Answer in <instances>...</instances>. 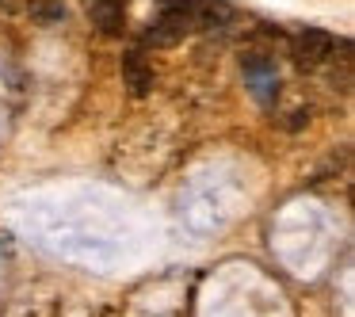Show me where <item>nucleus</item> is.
<instances>
[{
	"label": "nucleus",
	"instance_id": "2",
	"mask_svg": "<svg viewBox=\"0 0 355 317\" xmlns=\"http://www.w3.org/2000/svg\"><path fill=\"white\" fill-rule=\"evenodd\" d=\"M241 69H245V80H248V88H252V96L256 100H275V92H279V69H275V62H271L263 50H248L245 58H241Z\"/></svg>",
	"mask_w": 355,
	"mask_h": 317
},
{
	"label": "nucleus",
	"instance_id": "1",
	"mask_svg": "<svg viewBox=\"0 0 355 317\" xmlns=\"http://www.w3.org/2000/svg\"><path fill=\"white\" fill-rule=\"evenodd\" d=\"M291 54H294V65H298V69H317V65H324L336 54V39H332L324 27H302L291 39Z\"/></svg>",
	"mask_w": 355,
	"mask_h": 317
},
{
	"label": "nucleus",
	"instance_id": "3",
	"mask_svg": "<svg viewBox=\"0 0 355 317\" xmlns=\"http://www.w3.org/2000/svg\"><path fill=\"white\" fill-rule=\"evenodd\" d=\"M126 8L130 0H88V19L103 39H119L126 31Z\"/></svg>",
	"mask_w": 355,
	"mask_h": 317
},
{
	"label": "nucleus",
	"instance_id": "4",
	"mask_svg": "<svg viewBox=\"0 0 355 317\" xmlns=\"http://www.w3.org/2000/svg\"><path fill=\"white\" fill-rule=\"evenodd\" d=\"M123 85L130 88L134 100H146L149 92H153V65H149L146 50H126L123 54Z\"/></svg>",
	"mask_w": 355,
	"mask_h": 317
},
{
	"label": "nucleus",
	"instance_id": "5",
	"mask_svg": "<svg viewBox=\"0 0 355 317\" xmlns=\"http://www.w3.org/2000/svg\"><path fill=\"white\" fill-rule=\"evenodd\" d=\"M31 16L42 24H54V19H65V4L62 0H31Z\"/></svg>",
	"mask_w": 355,
	"mask_h": 317
},
{
	"label": "nucleus",
	"instance_id": "6",
	"mask_svg": "<svg viewBox=\"0 0 355 317\" xmlns=\"http://www.w3.org/2000/svg\"><path fill=\"white\" fill-rule=\"evenodd\" d=\"M0 4H4V8H12V0H0Z\"/></svg>",
	"mask_w": 355,
	"mask_h": 317
}]
</instances>
